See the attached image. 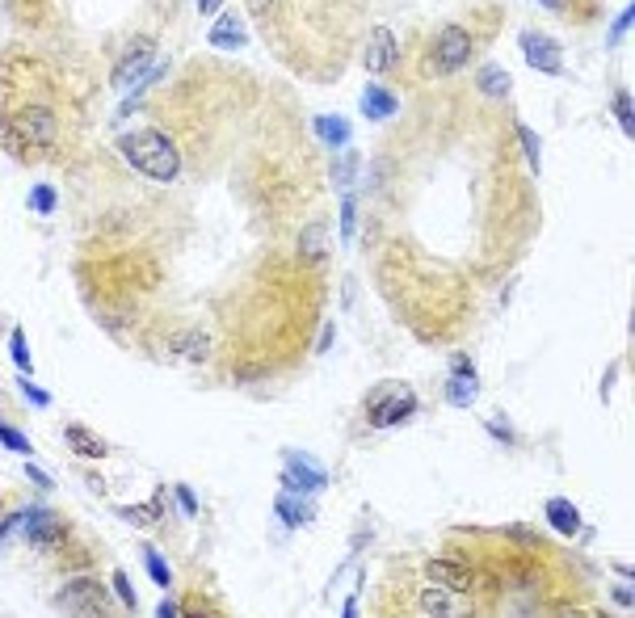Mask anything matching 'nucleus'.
<instances>
[{"instance_id": "obj_21", "label": "nucleus", "mask_w": 635, "mask_h": 618, "mask_svg": "<svg viewBox=\"0 0 635 618\" xmlns=\"http://www.w3.org/2000/svg\"><path fill=\"white\" fill-rule=\"evenodd\" d=\"M518 139H522V148H526V164H530V169H543V152H539V135L535 131H530L526 127V122H518Z\"/></svg>"}, {"instance_id": "obj_37", "label": "nucleus", "mask_w": 635, "mask_h": 618, "mask_svg": "<svg viewBox=\"0 0 635 618\" xmlns=\"http://www.w3.org/2000/svg\"><path fill=\"white\" fill-rule=\"evenodd\" d=\"M543 5H547L551 13H568V9H572V5H568V0H543Z\"/></svg>"}, {"instance_id": "obj_22", "label": "nucleus", "mask_w": 635, "mask_h": 618, "mask_svg": "<svg viewBox=\"0 0 635 618\" xmlns=\"http://www.w3.org/2000/svg\"><path fill=\"white\" fill-rule=\"evenodd\" d=\"M471 396H476V383H471V379H446V400H450V404L467 408Z\"/></svg>"}, {"instance_id": "obj_19", "label": "nucleus", "mask_w": 635, "mask_h": 618, "mask_svg": "<svg viewBox=\"0 0 635 618\" xmlns=\"http://www.w3.org/2000/svg\"><path fill=\"white\" fill-rule=\"evenodd\" d=\"M476 89H480V97H488V101H505V97H509V89H514V80H509V72H505V68L484 64V68L476 72Z\"/></svg>"}, {"instance_id": "obj_33", "label": "nucleus", "mask_w": 635, "mask_h": 618, "mask_svg": "<svg viewBox=\"0 0 635 618\" xmlns=\"http://www.w3.org/2000/svg\"><path fill=\"white\" fill-rule=\"evenodd\" d=\"M173 492H177V501H181V509H186V513H198V497H194V492H190L186 484H177Z\"/></svg>"}, {"instance_id": "obj_23", "label": "nucleus", "mask_w": 635, "mask_h": 618, "mask_svg": "<svg viewBox=\"0 0 635 618\" xmlns=\"http://www.w3.org/2000/svg\"><path fill=\"white\" fill-rule=\"evenodd\" d=\"M143 564H148V572H152V581H156V585H169V581H173V572H169L165 560H160V551H156V547H143Z\"/></svg>"}, {"instance_id": "obj_2", "label": "nucleus", "mask_w": 635, "mask_h": 618, "mask_svg": "<svg viewBox=\"0 0 635 618\" xmlns=\"http://www.w3.org/2000/svg\"><path fill=\"white\" fill-rule=\"evenodd\" d=\"M118 152L127 156L131 169H139L143 177H152V181H177V173H181L177 143L165 131H156V127H139V131L118 135Z\"/></svg>"}, {"instance_id": "obj_8", "label": "nucleus", "mask_w": 635, "mask_h": 618, "mask_svg": "<svg viewBox=\"0 0 635 618\" xmlns=\"http://www.w3.org/2000/svg\"><path fill=\"white\" fill-rule=\"evenodd\" d=\"M522 55H526V64L535 68V72L564 76V51H560V43H551L547 34L526 30V34H522Z\"/></svg>"}, {"instance_id": "obj_10", "label": "nucleus", "mask_w": 635, "mask_h": 618, "mask_svg": "<svg viewBox=\"0 0 635 618\" xmlns=\"http://www.w3.org/2000/svg\"><path fill=\"white\" fill-rule=\"evenodd\" d=\"M425 576H429V585H442L450 593H471V589H476V568H467L459 560H429Z\"/></svg>"}, {"instance_id": "obj_25", "label": "nucleus", "mask_w": 635, "mask_h": 618, "mask_svg": "<svg viewBox=\"0 0 635 618\" xmlns=\"http://www.w3.org/2000/svg\"><path fill=\"white\" fill-rule=\"evenodd\" d=\"M0 446L13 450V455H30L26 434H22V429H13V425H5V421H0Z\"/></svg>"}, {"instance_id": "obj_20", "label": "nucleus", "mask_w": 635, "mask_h": 618, "mask_svg": "<svg viewBox=\"0 0 635 618\" xmlns=\"http://www.w3.org/2000/svg\"><path fill=\"white\" fill-rule=\"evenodd\" d=\"M316 135L329 143V148H345V143H350V122L324 114V118H316Z\"/></svg>"}, {"instance_id": "obj_11", "label": "nucleus", "mask_w": 635, "mask_h": 618, "mask_svg": "<svg viewBox=\"0 0 635 618\" xmlns=\"http://www.w3.org/2000/svg\"><path fill=\"white\" fill-rule=\"evenodd\" d=\"M282 484H286V492H303V497H316V492L324 488V471H320L316 459L291 455V459H286V471H282Z\"/></svg>"}, {"instance_id": "obj_14", "label": "nucleus", "mask_w": 635, "mask_h": 618, "mask_svg": "<svg viewBox=\"0 0 635 618\" xmlns=\"http://www.w3.org/2000/svg\"><path fill=\"white\" fill-rule=\"evenodd\" d=\"M274 513L282 518V526L299 530L303 522H312V497H303V492H282L274 501Z\"/></svg>"}, {"instance_id": "obj_15", "label": "nucleus", "mask_w": 635, "mask_h": 618, "mask_svg": "<svg viewBox=\"0 0 635 618\" xmlns=\"http://www.w3.org/2000/svg\"><path fill=\"white\" fill-rule=\"evenodd\" d=\"M396 110H400V101H396V93H392V89L371 85V89L362 93V114L371 118V122H387V118H396Z\"/></svg>"}, {"instance_id": "obj_4", "label": "nucleus", "mask_w": 635, "mask_h": 618, "mask_svg": "<svg viewBox=\"0 0 635 618\" xmlns=\"http://www.w3.org/2000/svg\"><path fill=\"white\" fill-rule=\"evenodd\" d=\"M413 412H417V396H413V387H404V383H379L371 391V400H366V421L375 429H396L413 417Z\"/></svg>"}, {"instance_id": "obj_12", "label": "nucleus", "mask_w": 635, "mask_h": 618, "mask_svg": "<svg viewBox=\"0 0 635 618\" xmlns=\"http://www.w3.org/2000/svg\"><path fill=\"white\" fill-rule=\"evenodd\" d=\"M299 261L312 270H329V228L324 223H307L299 232Z\"/></svg>"}, {"instance_id": "obj_26", "label": "nucleus", "mask_w": 635, "mask_h": 618, "mask_svg": "<svg viewBox=\"0 0 635 618\" xmlns=\"http://www.w3.org/2000/svg\"><path fill=\"white\" fill-rule=\"evenodd\" d=\"M160 501H165V492H156V497L148 501V509H122V518H127V522H156L160 518V509H165V505H160Z\"/></svg>"}, {"instance_id": "obj_17", "label": "nucleus", "mask_w": 635, "mask_h": 618, "mask_svg": "<svg viewBox=\"0 0 635 618\" xmlns=\"http://www.w3.org/2000/svg\"><path fill=\"white\" fill-rule=\"evenodd\" d=\"M211 47H219V51H236V47H244V22L236 17V9H228L219 17V22L211 26Z\"/></svg>"}, {"instance_id": "obj_6", "label": "nucleus", "mask_w": 635, "mask_h": 618, "mask_svg": "<svg viewBox=\"0 0 635 618\" xmlns=\"http://www.w3.org/2000/svg\"><path fill=\"white\" fill-rule=\"evenodd\" d=\"M156 68V38H148V34H143V38H135V43L127 47V55H122L118 59V64H114V89H131L135 85V80L139 76H148Z\"/></svg>"}, {"instance_id": "obj_9", "label": "nucleus", "mask_w": 635, "mask_h": 618, "mask_svg": "<svg viewBox=\"0 0 635 618\" xmlns=\"http://www.w3.org/2000/svg\"><path fill=\"white\" fill-rule=\"evenodd\" d=\"M400 64V47H396V34L387 26H375L371 38H366V72L371 76H387Z\"/></svg>"}, {"instance_id": "obj_3", "label": "nucleus", "mask_w": 635, "mask_h": 618, "mask_svg": "<svg viewBox=\"0 0 635 618\" xmlns=\"http://www.w3.org/2000/svg\"><path fill=\"white\" fill-rule=\"evenodd\" d=\"M471 55H476V34L467 26H442L434 34V47H429L425 72L429 76H455L471 64Z\"/></svg>"}, {"instance_id": "obj_31", "label": "nucleus", "mask_w": 635, "mask_h": 618, "mask_svg": "<svg viewBox=\"0 0 635 618\" xmlns=\"http://www.w3.org/2000/svg\"><path fill=\"white\" fill-rule=\"evenodd\" d=\"M341 236H354V198H341Z\"/></svg>"}, {"instance_id": "obj_5", "label": "nucleus", "mask_w": 635, "mask_h": 618, "mask_svg": "<svg viewBox=\"0 0 635 618\" xmlns=\"http://www.w3.org/2000/svg\"><path fill=\"white\" fill-rule=\"evenodd\" d=\"M55 610L59 614H76V618H101L110 614V589L97 576H72V581L55 593Z\"/></svg>"}, {"instance_id": "obj_29", "label": "nucleus", "mask_w": 635, "mask_h": 618, "mask_svg": "<svg viewBox=\"0 0 635 618\" xmlns=\"http://www.w3.org/2000/svg\"><path fill=\"white\" fill-rule=\"evenodd\" d=\"M450 379H471V383H476V366H471L467 354H455V358H450Z\"/></svg>"}, {"instance_id": "obj_13", "label": "nucleus", "mask_w": 635, "mask_h": 618, "mask_svg": "<svg viewBox=\"0 0 635 618\" xmlns=\"http://www.w3.org/2000/svg\"><path fill=\"white\" fill-rule=\"evenodd\" d=\"M64 442H68V446L76 450L80 459H106V455H110V446L101 442V438L93 434V429L76 425V421H72V425H64Z\"/></svg>"}, {"instance_id": "obj_30", "label": "nucleus", "mask_w": 635, "mask_h": 618, "mask_svg": "<svg viewBox=\"0 0 635 618\" xmlns=\"http://www.w3.org/2000/svg\"><path fill=\"white\" fill-rule=\"evenodd\" d=\"M30 202H34L43 215H51V211H55V190H51V185H38V190L30 194Z\"/></svg>"}, {"instance_id": "obj_32", "label": "nucleus", "mask_w": 635, "mask_h": 618, "mask_svg": "<svg viewBox=\"0 0 635 618\" xmlns=\"http://www.w3.org/2000/svg\"><path fill=\"white\" fill-rule=\"evenodd\" d=\"M244 9H249L257 22H265V17H270V9H274V0H244Z\"/></svg>"}, {"instance_id": "obj_24", "label": "nucleus", "mask_w": 635, "mask_h": 618, "mask_svg": "<svg viewBox=\"0 0 635 618\" xmlns=\"http://www.w3.org/2000/svg\"><path fill=\"white\" fill-rule=\"evenodd\" d=\"M614 118H619L623 135H635V118H631V93H627V89H619V93H614Z\"/></svg>"}, {"instance_id": "obj_1", "label": "nucleus", "mask_w": 635, "mask_h": 618, "mask_svg": "<svg viewBox=\"0 0 635 618\" xmlns=\"http://www.w3.org/2000/svg\"><path fill=\"white\" fill-rule=\"evenodd\" d=\"M55 93L43 89L38 97H22V101H5V139L17 156H47L59 139H64V118L51 106Z\"/></svg>"}, {"instance_id": "obj_38", "label": "nucleus", "mask_w": 635, "mask_h": 618, "mask_svg": "<svg viewBox=\"0 0 635 618\" xmlns=\"http://www.w3.org/2000/svg\"><path fill=\"white\" fill-rule=\"evenodd\" d=\"M156 614H160V618H169V614H181V606H177V602H165V606H160Z\"/></svg>"}, {"instance_id": "obj_7", "label": "nucleus", "mask_w": 635, "mask_h": 618, "mask_svg": "<svg viewBox=\"0 0 635 618\" xmlns=\"http://www.w3.org/2000/svg\"><path fill=\"white\" fill-rule=\"evenodd\" d=\"M26 539L38 551H55V547L68 543V522L59 518L55 509H34L30 518H26Z\"/></svg>"}, {"instance_id": "obj_35", "label": "nucleus", "mask_w": 635, "mask_h": 618, "mask_svg": "<svg viewBox=\"0 0 635 618\" xmlns=\"http://www.w3.org/2000/svg\"><path fill=\"white\" fill-rule=\"evenodd\" d=\"M219 5H223V0H198V13H202V17H211Z\"/></svg>"}, {"instance_id": "obj_36", "label": "nucleus", "mask_w": 635, "mask_h": 618, "mask_svg": "<svg viewBox=\"0 0 635 618\" xmlns=\"http://www.w3.org/2000/svg\"><path fill=\"white\" fill-rule=\"evenodd\" d=\"M614 602H619L623 610H631V589H614Z\"/></svg>"}, {"instance_id": "obj_28", "label": "nucleus", "mask_w": 635, "mask_h": 618, "mask_svg": "<svg viewBox=\"0 0 635 618\" xmlns=\"http://www.w3.org/2000/svg\"><path fill=\"white\" fill-rule=\"evenodd\" d=\"M114 593L122 597V606H127V610H135V606H139V597H135L131 581H127V572H114Z\"/></svg>"}, {"instance_id": "obj_39", "label": "nucleus", "mask_w": 635, "mask_h": 618, "mask_svg": "<svg viewBox=\"0 0 635 618\" xmlns=\"http://www.w3.org/2000/svg\"><path fill=\"white\" fill-rule=\"evenodd\" d=\"M0 513H5V497H0Z\"/></svg>"}, {"instance_id": "obj_18", "label": "nucleus", "mask_w": 635, "mask_h": 618, "mask_svg": "<svg viewBox=\"0 0 635 618\" xmlns=\"http://www.w3.org/2000/svg\"><path fill=\"white\" fill-rule=\"evenodd\" d=\"M413 610H417V614H442V618H450L459 606H455V593L442 589V585H434V589L413 593Z\"/></svg>"}, {"instance_id": "obj_16", "label": "nucleus", "mask_w": 635, "mask_h": 618, "mask_svg": "<svg viewBox=\"0 0 635 618\" xmlns=\"http://www.w3.org/2000/svg\"><path fill=\"white\" fill-rule=\"evenodd\" d=\"M547 522H551L556 534H564V539H577V534H581V513L572 509V501H564V497L547 501Z\"/></svg>"}, {"instance_id": "obj_34", "label": "nucleus", "mask_w": 635, "mask_h": 618, "mask_svg": "<svg viewBox=\"0 0 635 618\" xmlns=\"http://www.w3.org/2000/svg\"><path fill=\"white\" fill-rule=\"evenodd\" d=\"M22 391H26V396H30V400H34L38 408H47V400H51V396H47V391H38V387H34L30 379H22Z\"/></svg>"}, {"instance_id": "obj_27", "label": "nucleus", "mask_w": 635, "mask_h": 618, "mask_svg": "<svg viewBox=\"0 0 635 618\" xmlns=\"http://www.w3.org/2000/svg\"><path fill=\"white\" fill-rule=\"evenodd\" d=\"M9 354H13L17 370H30V349H26V333H22V328H17V333H13V341H9Z\"/></svg>"}]
</instances>
